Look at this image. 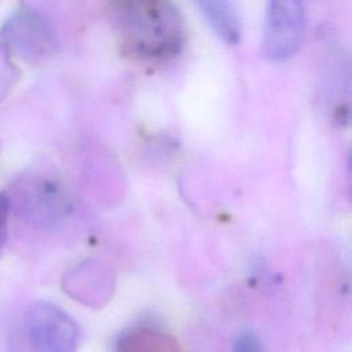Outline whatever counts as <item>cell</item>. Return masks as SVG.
<instances>
[{"label": "cell", "instance_id": "8992f818", "mask_svg": "<svg viewBox=\"0 0 352 352\" xmlns=\"http://www.w3.org/2000/svg\"><path fill=\"white\" fill-rule=\"evenodd\" d=\"M116 352H182V348L172 334L157 327L139 326L118 337Z\"/></svg>", "mask_w": 352, "mask_h": 352}, {"label": "cell", "instance_id": "7a4b0ae2", "mask_svg": "<svg viewBox=\"0 0 352 352\" xmlns=\"http://www.w3.org/2000/svg\"><path fill=\"white\" fill-rule=\"evenodd\" d=\"M33 352H76L80 330L73 318L50 301H34L23 316Z\"/></svg>", "mask_w": 352, "mask_h": 352}, {"label": "cell", "instance_id": "ba28073f", "mask_svg": "<svg viewBox=\"0 0 352 352\" xmlns=\"http://www.w3.org/2000/svg\"><path fill=\"white\" fill-rule=\"evenodd\" d=\"M232 352H264V346L253 331L245 330L235 338Z\"/></svg>", "mask_w": 352, "mask_h": 352}, {"label": "cell", "instance_id": "52a82bcc", "mask_svg": "<svg viewBox=\"0 0 352 352\" xmlns=\"http://www.w3.org/2000/svg\"><path fill=\"white\" fill-rule=\"evenodd\" d=\"M197 7L201 10L204 18L210 25L213 32L223 41L228 44L239 43L242 25L234 3L221 0H205L198 1Z\"/></svg>", "mask_w": 352, "mask_h": 352}, {"label": "cell", "instance_id": "277c9868", "mask_svg": "<svg viewBox=\"0 0 352 352\" xmlns=\"http://www.w3.org/2000/svg\"><path fill=\"white\" fill-rule=\"evenodd\" d=\"M4 44L26 62H40L52 52L54 40L41 16L29 7H21L1 30Z\"/></svg>", "mask_w": 352, "mask_h": 352}, {"label": "cell", "instance_id": "3957f363", "mask_svg": "<svg viewBox=\"0 0 352 352\" xmlns=\"http://www.w3.org/2000/svg\"><path fill=\"white\" fill-rule=\"evenodd\" d=\"M307 29L305 7L301 1H270L263 29V51L271 60L292 58L301 47Z\"/></svg>", "mask_w": 352, "mask_h": 352}, {"label": "cell", "instance_id": "5b68a950", "mask_svg": "<svg viewBox=\"0 0 352 352\" xmlns=\"http://www.w3.org/2000/svg\"><path fill=\"white\" fill-rule=\"evenodd\" d=\"M18 206L26 221L43 228L58 224L69 208L60 186L47 177L25 182L19 190Z\"/></svg>", "mask_w": 352, "mask_h": 352}, {"label": "cell", "instance_id": "9c48e42d", "mask_svg": "<svg viewBox=\"0 0 352 352\" xmlns=\"http://www.w3.org/2000/svg\"><path fill=\"white\" fill-rule=\"evenodd\" d=\"M11 201L6 192H0V254L7 242L8 231V214H10Z\"/></svg>", "mask_w": 352, "mask_h": 352}, {"label": "cell", "instance_id": "6da1fadb", "mask_svg": "<svg viewBox=\"0 0 352 352\" xmlns=\"http://www.w3.org/2000/svg\"><path fill=\"white\" fill-rule=\"evenodd\" d=\"M122 52L144 66H161L177 56L186 43L179 8L162 0H129L113 4Z\"/></svg>", "mask_w": 352, "mask_h": 352}]
</instances>
